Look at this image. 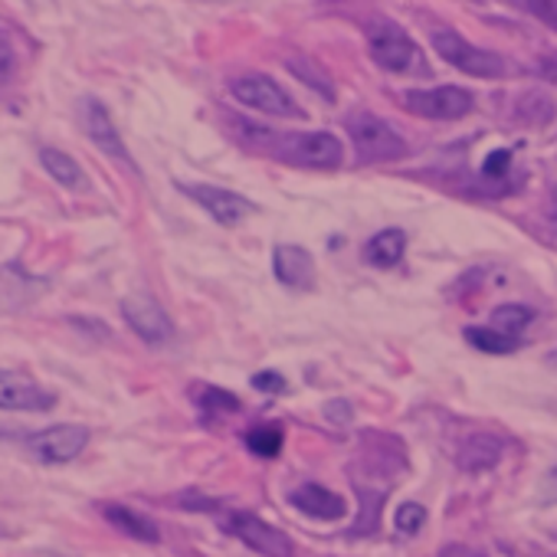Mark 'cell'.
<instances>
[{
	"label": "cell",
	"instance_id": "12",
	"mask_svg": "<svg viewBox=\"0 0 557 557\" xmlns=\"http://www.w3.org/2000/svg\"><path fill=\"white\" fill-rule=\"evenodd\" d=\"M57 397L21 371H0V410H50Z\"/></svg>",
	"mask_w": 557,
	"mask_h": 557
},
{
	"label": "cell",
	"instance_id": "10",
	"mask_svg": "<svg viewBox=\"0 0 557 557\" xmlns=\"http://www.w3.org/2000/svg\"><path fill=\"white\" fill-rule=\"evenodd\" d=\"M181 190L190 200H197L223 226H236V223H243L256 210L246 197H239V194H233L226 187H213V184H181Z\"/></svg>",
	"mask_w": 557,
	"mask_h": 557
},
{
	"label": "cell",
	"instance_id": "30",
	"mask_svg": "<svg viewBox=\"0 0 557 557\" xmlns=\"http://www.w3.org/2000/svg\"><path fill=\"white\" fill-rule=\"evenodd\" d=\"M440 557H485V554H475V550H469V547H462V544H453V547H446Z\"/></svg>",
	"mask_w": 557,
	"mask_h": 557
},
{
	"label": "cell",
	"instance_id": "20",
	"mask_svg": "<svg viewBox=\"0 0 557 557\" xmlns=\"http://www.w3.org/2000/svg\"><path fill=\"white\" fill-rule=\"evenodd\" d=\"M466 338H469L472 348H479L485 355H508V351L518 348V338H508V335H502L492 325H485V329H466Z\"/></svg>",
	"mask_w": 557,
	"mask_h": 557
},
{
	"label": "cell",
	"instance_id": "5",
	"mask_svg": "<svg viewBox=\"0 0 557 557\" xmlns=\"http://www.w3.org/2000/svg\"><path fill=\"white\" fill-rule=\"evenodd\" d=\"M230 92H233L236 102H243V106H249V109H256L262 115H275V119H302L306 115L283 86H278L275 79H269V76H259V73L233 79Z\"/></svg>",
	"mask_w": 557,
	"mask_h": 557
},
{
	"label": "cell",
	"instance_id": "9",
	"mask_svg": "<svg viewBox=\"0 0 557 557\" xmlns=\"http://www.w3.org/2000/svg\"><path fill=\"white\" fill-rule=\"evenodd\" d=\"M122 315L132 325V332L148 345H168L174 338V325H171L168 312L148 296H128L122 302Z\"/></svg>",
	"mask_w": 557,
	"mask_h": 557
},
{
	"label": "cell",
	"instance_id": "15",
	"mask_svg": "<svg viewBox=\"0 0 557 557\" xmlns=\"http://www.w3.org/2000/svg\"><path fill=\"white\" fill-rule=\"evenodd\" d=\"M505 453V443L492 433H475V436H466L459 453H456V466L462 472H485L492 466H498Z\"/></svg>",
	"mask_w": 557,
	"mask_h": 557
},
{
	"label": "cell",
	"instance_id": "13",
	"mask_svg": "<svg viewBox=\"0 0 557 557\" xmlns=\"http://www.w3.org/2000/svg\"><path fill=\"white\" fill-rule=\"evenodd\" d=\"M272 269H275L278 283L293 286V289H312V283H315V259H312V252L302 249V246H293V243L275 246Z\"/></svg>",
	"mask_w": 557,
	"mask_h": 557
},
{
	"label": "cell",
	"instance_id": "21",
	"mask_svg": "<svg viewBox=\"0 0 557 557\" xmlns=\"http://www.w3.org/2000/svg\"><path fill=\"white\" fill-rule=\"evenodd\" d=\"M246 446H249V453H256V456H262V459H272V456H278V449H283V430L278 426H252L249 433H246Z\"/></svg>",
	"mask_w": 557,
	"mask_h": 557
},
{
	"label": "cell",
	"instance_id": "26",
	"mask_svg": "<svg viewBox=\"0 0 557 557\" xmlns=\"http://www.w3.org/2000/svg\"><path fill=\"white\" fill-rule=\"evenodd\" d=\"M528 14H534L544 27L557 34V0H524Z\"/></svg>",
	"mask_w": 557,
	"mask_h": 557
},
{
	"label": "cell",
	"instance_id": "2",
	"mask_svg": "<svg viewBox=\"0 0 557 557\" xmlns=\"http://www.w3.org/2000/svg\"><path fill=\"white\" fill-rule=\"evenodd\" d=\"M368 53L381 70L397 73V76L423 70L420 47L410 40V34L404 27H397L394 21H384V17L368 24Z\"/></svg>",
	"mask_w": 557,
	"mask_h": 557
},
{
	"label": "cell",
	"instance_id": "7",
	"mask_svg": "<svg viewBox=\"0 0 557 557\" xmlns=\"http://www.w3.org/2000/svg\"><path fill=\"white\" fill-rule=\"evenodd\" d=\"M223 528L230 534H236L246 547H252L262 557H296V544L289 534H283L278 528H272L269 521L256 518L252 511H233L223 518Z\"/></svg>",
	"mask_w": 557,
	"mask_h": 557
},
{
	"label": "cell",
	"instance_id": "23",
	"mask_svg": "<svg viewBox=\"0 0 557 557\" xmlns=\"http://www.w3.org/2000/svg\"><path fill=\"white\" fill-rule=\"evenodd\" d=\"M203 417H226V413H236L239 410V400L233 394H226L223 387H203L200 397H197Z\"/></svg>",
	"mask_w": 557,
	"mask_h": 557
},
{
	"label": "cell",
	"instance_id": "24",
	"mask_svg": "<svg viewBox=\"0 0 557 557\" xmlns=\"http://www.w3.org/2000/svg\"><path fill=\"white\" fill-rule=\"evenodd\" d=\"M423 521H426V508L417 505V502H404V505L397 508V515H394V528H397L400 534H407V537H413V534L423 528Z\"/></svg>",
	"mask_w": 557,
	"mask_h": 557
},
{
	"label": "cell",
	"instance_id": "19",
	"mask_svg": "<svg viewBox=\"0 0 557 557\" xmlns=\"http://www.w3.org/2000/svg\"><path fill=\"white\" fill-rule=\"evenodd\" d=\"M531 319H534V312H531L528 306L511 302V306H498V309L492 312V329H498V332L508 335V338H518V335L531 325Z\"/></svg>",
	"mask_w": 557,
	"mask_h": 557
},
{
	"label": "cell",
	"instance_id": "3",
	"mask_svg": "<svg viewBox=\"0 0 557 557\" xmlns=\"http://www.w3.org/2000/svg\"><path fill=\"white\" fill-rule=\"evenodd\" d=\"M348 135L358 151V161L364 164H381V161H397L407 154V141L377 115L371 112H351L348 115Z\"/></svg>",
	"mask_w": 557,
	"mask_h": 557
},
{
	"label": "cell",
	"instance_id": "31",
	"mask_svg": "<svg viewBox=\"0 0 557 557\" xmlns=\"http://www.w3.org/2000/svg\"><path fill=\"white\" fill-rule=\"evenodd\" d=\"M329 413H338V417H335V423H342V420H348V417H351V407H348V404H342V400H335V404H329Z\"/></svg>",
	"mask_w": 557,
	"mask_h": 557
},
{
	"label": "cell",
	"instance_id": "11",
	"mask_svg": "<svg viewBox=\"0 0 557 557\" xmlns=\"http://www.w3.org/2000/svg\"><path fill=\"white\" fill-rule=\"evenodd\" d=\"M83 125H86V135L92 138V145H96L102 154H109L112 161H119V164H125V168L135 171L132 154H128L122 135H119V128H115L109 109H106L99 99H86V102H83Z\"/></svg>",
	"mask_w": 557,
	"mask_h": 557
},
{
	"label": "cell",
	"instance_id": "1",
	"mask_svg": "<svg viewBox=\"0 0 557 557\" xmlns=\"http://www.w3.org/2000/svg\"><path fill=\"white\" fill-rule=\"evenodd\" d=\"M265 148L272 158L296 164V168H338L345 158V145L332 132L265 135Z\"/></svg>",
	"mask_w": 557,
	"mask_h": 557
},
{
	"label": "cell",
	"instance_id": "16",
	"mask_svg": "<svg viewBox=\"0 0 557 557\" xmlns=\"http://www.w3.org/2000/svg\"><path fill=\"white\" fill-rule=\"evenodd\" d=\"M102 515H106L122 534H128V537H135V541H145V544H158V541H161L158 524H154L151 518L138 515V511L125 508V505H106Z\"/></svg>",
	"mask_w": 557,
	"mask_h": 557
},
{
	"label": "cell",
	"instance_id": "14",
	"mask_svg": "<svg viewBox=\"0 0 557 557\" xmlns=\"http://www.w3.org/2000/svg\"><path fill=\"white\" fill-rule=\"evenodd\" d=\"M289 502H293L302 515L319 518V521H338V518H345V511H348V505H345L342 495H335L332 488L315 485V482L299 485V488L289 495Z\"/></svg>",
	"mask_w": 557,
	"mask_h": 557
},
{
	"label": "cell",
	"instance_id": "28",
	"mask_svg": "<svg viewBox=\"0 0 557 557\" xmlns=\"http://www.w3.org/2000/svg\"><path fill=\"white\" fill-rule=\"evenodd\" d=\"M252 387H256V391H269V394H283V391H286V381H283V374L265 371V374H256V377H252Z\"/></svg>",
	"mask_w": 557,
	"mask_h": 557
},
{
	"label": "cell",
	"instance_id": "8",
	"mask_svg": "<svg viewBox=\"0 0 557 557\" xmlns=\"http://www.w3.org/2000/svg\"><path fill=\"white\" fill-rule=\"evenodd\" d=\"M89 443V430L79 426V423H60V426H50L37 436H30V449L40 462L47 466H63V462H73Z\"/></svg>",
	"mask_w": 557,
	"mask_h": 557
},
{
	"label": "cell",
	"instance_id": "29",
	"mask_svg": "<svg viewBox=\"0 0 557 557\" xmlns=\"http://www.w3.org/2000/svg\"><path fill=\"white\" fill-rule=\"evenodd\" d=\"M544 216H547V223L557 230V187L547 194V203H544Z\"/></svg>",
	"mask_w": 557,
	"mask_h": 557
},
{
	"label": "cell",
	"instance_id": "25",
	"mask_svg": "<svg viewBox=\"0 0 557 557\" xmlns=\"http://www.w3.org/2000/svg\"><path fill=\"white\" fill-rule=\"evenodd\" d=\"M17 76V50L11 44V37L0 30V89H8Z\"/></svg>",
	"mask_w": 557,
	"mask_h": 557
},
{
	"label": "cell",
	"instance_id": "18",
	"mask_svg": "<svg viewBox=\"0 0 557 557\" xmlns=\"http://www.w3.org/2000/svg\"><path fill=\"white\" fill-rule=\"evenodd\" d=\"M40 161H44V168L50 171V177H53L60 187H70V190H83V187H86L83 168H79L76 158H70L66 151H60V148H44V151H40Z\"/></svg>",
	"mask_w": 557,
	"mask_h": 557
},
{
	"label": "cell",
	"instance_id": "27",
	"mask_svg": "<svg viewBox=\"0 0 557 557\" xmlns=\"http://www.w3.org/2000/svg\"><path fill=\"white\" fill-rule=\"evenodd\" d=\"M508 164H511V151H492L485 158V164H482V174L485 177H502L508 171Z\"/></svg>",
	"mask_w": 557,
	"mask_h": 557
},
{
	"label": "cell",
	"instance_id": "4",
	"mask_svg": "<svg viewBox=\"0 0 557 557\" xmlns=\"http://www.w3.org/2000/svg\"><path fill=\"white\" fill-rule=\"evenodd\" d=\"M430 44H433V50H436L449 66H456V70L466 73V76H475V79H502V76L508 73V63H505L498 53L472 47V44H469L466 37H459L456 30H433Z\"/></svg>",
	"mask_w": 557,
	"mask_h": 557
},
{
	"label": "cell",
	"instance_id": "6",
	"mask_svg": "<svg viewBox=\"0 0 557 557\" xmlns=\"http://www.w3.org/2000/svg\"><path fill=\"white\" fill-rule=\"evenodd\" d=\"M404 109L410 115L420 119H433V122H456L466 119L475 106L472 92L459 89V86H433V89H410L400 96Z\"/></svg>",
	"mask_w": 557,
	"mask_h": 557
},
{
	"label": "cell",
	"instance_id": "22",
	"mask_svg": "<svg viewBox=\"0 0 557 557\" xmlns=\"http://www.w3.org/2000/svg\"><path fill=\"white\" fill-rule=\"evenodd\" d=\"M289 70L309 86V89H315V92H322L329 102L335 99V86H332V79L322 73V70H315V63L312 60H306V57H296V60H289Z\"/></svg>",
	"mask_w": 557,
	"mask_h": 557
},
{
	"label": "cell",
	"instance_id": "17",
	"mask_svg": "<svg viewBox=\"0 0 557 557\" xmlns=\"http://www.w3.org/2000/svg\"><path fill=\"white\" fill-rule=\"evenodd\" d=\"M404 252H407V233L404 230H394V226L374 233L371 243L364 246V259L374 262V265H381V269L397 265L404 259Z\"/></svg>",
	"mask_w": 557,
	"mask_h": 557
}]
</instances>
